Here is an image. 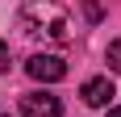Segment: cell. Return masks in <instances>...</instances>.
I'll return each instance as SVG.
<instances>
[{"label":"cell","instance_id":"1","mask_svg":"<svg viewBox=\"0 0 121 117\" xmlns=\"http://www.w3.org/2000/svg\"><path fill=\"white\" fill-rule=\"evenodd\" d=\"M17 21L29 38H42V42H67L71 38V21H67V9L59 0H25Z\"/></svg>","mask_w":121,"mask_h":117},{"label":"cell","instance_id":"5","mask_svg":"<svg viewBox=\"0 0 121 117\" xmlns=\"http://www.w3.org/2000/svg\"><path fill=\"white\" fill-rule=\"evenodd\" d=\"M104 63H109V71H121V38H113L109 50H104Z\"/></svg>","mask_w":121,"mask_h":117},{"label":"cell","instance_id":"3","mask_svg":"<svg viewBox=\"0 0 121 117\" xmlns=\"http://www.w3.org/2000/svg\"><path fill=\"white\" fill-rule=\"evenodd\" d=\"M21 113L25 117H63V100L54 92H25L21 96Z\"/></svg>","mask_w":121,"mask_h":117},{"label":"cell","instance_id":"2","mask_svg":"<svg viewBox=\"0 0 121 117\" xmlns=\"http://www.w3.org/2000/svg\"><path fill=\"white\" fill-rule=\"evenodd\" d=\"M25 71H29L38 84H59L63 75H67V63H63L59 54H34L25 63Z\"/></svg>","mask_w":121,"mask_h":117},{"label":"cell","instance_id":"6","mask_svg":"<svg viewBox=\"0 0 121 117\" xmlns=\"http://www.w3.org/2000/svg\"><path fill=\"white\" fill-rule=\"evenodd\" d=\"M9 63H13V54H9V46H4V38H0V71H9Z\"/></svg>","mask_w":121,"mask_h":117},{"label":"cell","instance_id":"7","mask_svg":"<svg viewBox=\"0 0 121 117\" xmlns=\"http://www.w3.org/2000/svg\"><path fill=\"white\" fill-rule=\"evenodd\" d=\"M84 13L92 17V21H100V4H96V0H88V4H84Z\"/></svg>","mask_w":121,"mask_h":117},{"label":"cell","instance_id":"4","mask_svg":"<svg viewBox=\"0 0 121 117\" xmlns=\"http://www.w3.org/2000/svg\"><path fill=\"white\" fill-rule=\"evenodd\" d=\"M79 96H84V105L104 109V105L113 100V80H109V75H96V80H88L84 88H79Z\"/></svg>","mask_w":121,"mask_h":117},{"label":"cell","instance_id":"8","mask_svg":"<svg viewBox=\"0 0 121 117\" xmlns=\"http://www.w3.org/2000/svg\"><path fill=\"white\" fill-rule=\"evenodd\" d=\"M109 117H121V109H109Z\"/></svg>","mask_w":121,"mask_h":117}]
</instances>
